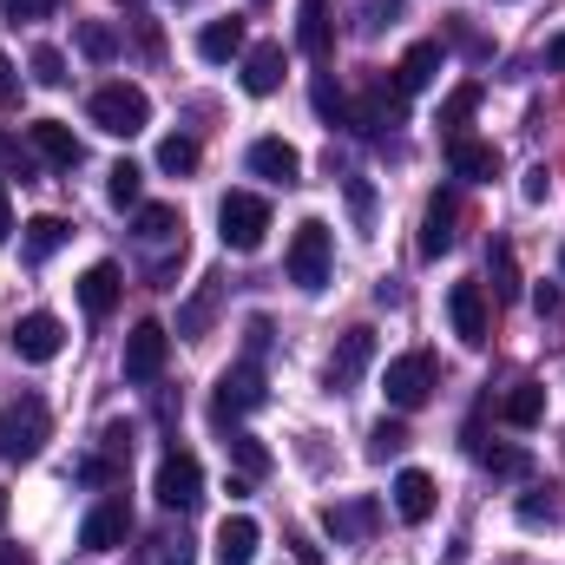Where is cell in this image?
<instances>
[{
	"mask_svg": "<svg viewBox=\"0 0 565 565\" xmlns=\"http://www.w3.org/2000/svg\"><path fill=\"white\" fill-rule=\"evenodd\" d=\"M53 440V415H46V402L40 395H20V402H7L0 408V460L7 467H26V460H40V447Z\"/></svg>",
	"mask_w": 565,
	"mask_h": 565,
	"instance_id": "1",
	"label": "cell"
},
{
	"mask_svg": "<svg viewBox=\"0 0 565 565\" xmlns=\"http://www.w3.org/2000/svg\"><path fill=\"white\" fill-rule=\"evenodd\" d=\"M86 113H93V126L113 132V139H139L145 126H151V99H145V86H132V79L99 86V93L86 99Z\"/></svg>",
	"mask_w": 565,
	"mask_h": 565,
	"instance_id": "2",
	"label": "cell"
},
{
	"mask_svg": "<svg viewBox=\"0 0 565 565\" xmlns=\"http://www.w3.org/2000/svg\"><path fill=\"white\" fill-rule=\"evenodd\" d=\"M217 237H224V250H237V257L264 250V237H270V204H264L257 191H224V204H217Z\"/></svg>",
	"mask_w": 565,
	"mask_h": 565,
	"instance_id": "3",
	"label": "cell"
},
{
	"mask_svg": "<svg viewBox=\"0 0 565 565\" xmlns=\"http://www.w3.org/2000/svg\"><path fill=\"white\" fill-rule=\"evenodd\" d=\"M329 264H335V237H329V224H322V217H302L296 237H289V282L316 296V289H329Z\"/></svg>",
	"mask_w": 565,
	"mask_h": 565,
	"instance_id": "4",
	"label": "cell"
},
{
	"mask_svg": "<svg viewBox=\"0 0 565 565\" xmlns=\"http://www.w3.org/2000/svg\"><path fill=\"white\" fill-rule=\"evenodd\" d=\"M434 382H440L434 355H427V349H408V355H395V362H388L382 395H388V408H395V415H415L427 395H434Z\"/></svg>",
	"mask_w": 565,
	"mask_h": 565,
	"instance_id": "5",
	"label": "cell"
},
{
	"mask_svg": "<svg viewBox=\"0 0 565 565\" xmlns=\"http://www.w3.org/2000/svg\"><path fill=\"white\" fill-rule=\"evenodd\" d=\"M151 493H158V507H164V513H191V507L204 500V467H198V454L171 447V454L158 460V480H151Z\"/></svg>",
	"mask_w": 565,
	"mask_h": 565,
	"instance_id": "6",
	"label": "cell"
},
{
	"mask_svg": "<svg viewBox=\"0 0 565 565\" xmlns=\"http://www.w3.org/2000/svg\"><path fill=\"white\" fill-rule=\"evenodd\" d=\"M264 395H270V388H264V369L244 355L237 369H224V375H217V408H211V415H217V427L231 434L250 408H264Z\"/></svg>",
	"mask_w": 565,
	"mask_h": 565,
	"instance_id": "7",
	"label": "cell"
},
{
	"mask_svg": "<svg viewBox=\"0 0 565 565\" xmlns=\"http://www.w3.org/2000/svg\"><path fill=\"white\" fill-rule=\"evenodd\" d=\"M7 349L40 369V362H53V355L66 349V322L46 316V309H26V316H13V329H7Z\"/></svg>",
	"mask_w": 565,
	"mask_h": 565,
	"instance_id": "8",
	"label": "cell"
},
{
	"mask_svg": "<svg viewBox=\"0 0 565 565\" xmlns=\"http://www.w3.org/2000/svg\"><path fill=\"white\" fill-rule=\"evenodd\" d=\"M447 322H454V335H460L467 349H487V335H493L487 282H454V289H447Z\"/></svg>",
	"mask_w": 565,
	"mask_h": 565,
	"instance_id": "9",
	"label": "cell"
},
{
	"mask_svg": "<svg viewBox=\"0 0 565 565\" xmlns=\"http://www.w3.org/2000/svg\"><path fill=\"white\" fill-rule=\"evenodd\" d=\"M164 355H171V329L164 322H139L132 335H126V382H158L164 375Z\"/></svg>",
	"mask_w": 565,
	"mask_h": 565,
	"instance_id": "10",
	"label": "cell"
},
{
	"mask_svg": "<svg viewBox=\"0 0 565 565\" xmlns=\"http://www.w3.org/2000/svg\"><path fill=\"white\" fill-rule=\"evenodd\" d=\"M369 362H375V329L362 322V329H349V335L335 342V355H329V388H335V395L355 388V382L369 375Z\"/></svg>",
	"mask_w": 565,
	"mask_h": 565,
	"instance_id": "11",
	"label": "cell"
},
{
	"mask_svg": "<svg viewBox=\"0 0 565 565\" xmlns=\"http://www.w3.org/2000/svg\"><path fill=\"white\" fill-rule=\"evenodd\" d=\"M322 526H329L335 546H355V540H369V533L382 526V507H375V500H329V507H322Z\"/></svg>",
	"mask_w": 565,
	"mask_h": 565,
	"instance_id": "12",
	"label": "cell"
},
{
	"mask_svg": "<svg viewBox=\"0 0 565 565\" xmlns=\"http://www.w3.org/2000/svg\"><path fill=\"white\" fill-rule=\"evenodd\" d=\"M296 46H302L316 66L335 60V7H329V0H302V13H296Z\"/></svg>",
	"mask_w": 565,
	"mask_h": 565,
	"instance_id": "13",
	"label": "cell"
},
{
	"mask_svg": "<svg viewBox=\"0 0 565 565\" xmlns=\"http://www.w3.org/2000/svg\"><path fill=\"white\" fill-rule=\"evenodd\" d=\"M447 171L454 178H473V184H493L500 178V145L460 132V139H447Z\"/></svg>",
	"mask_w": 565,
	"mask_h": 565,
	"instance_id": "14",
	"label": "cell"
},
{
	"mask_svg": "<svg viewBox=\"0 0 565 565\" xmlns=\"http://www.w3.org/2000/svg\"><path fill=\"white\" fill-rule=\"evenodd\" d=\"M126 533H132L126 500H99V507L86 513V526H79V546H93V553H119V546H126Z\"/></svg>",
	"mask_w": 565,
	"mask_h": 565,
	"instance_id": "15",
	"label": "cell"
},
{
	"mask_svg": "<svg viewBox=\"0 0 565 565\" xmlns=\"http://www.w3.org/2000/svg\"><path fill=\"white\" fill-rule=\"evenodd\" d=\"M434 507H440L434 473H422V467H402V473H395V513H402V526H427V520H434Z\"/></svg>",
	"mask_w": 565,
	"mask_h": 565,
	"instance_id": "16",
	"label": "cell"
},
{
	"mask_svg": "<svg viewBox=\"0 0 565 565\" xmlns=\"http://www.w3.org/2000/svg\"><path fill=\"white\" fill-rule=\"evenodd\" d=\"M119 296H126V270H119V264H93V270L79 277V309H86L93 322H106V316L119 309Z\"/></svg>",
	"mask_w": 565,
	"mask_h": 565,
	"instance_id": "17",
	"label": "cell"
},
{
	"mask_svg": "<svg viewBox=\"0 0 565 565\" xmlns=\"http://www.w3.org/2000/svg\"><path fill=\"white\" fill-rule=\"evenodd\" d=\"M26 145H33V158H46V164H60V171H73V164L86 158L66 119H33V126H26Z\"/></svg>",
	"mask_w": 565,
	"mask_h": 565,
	"instance_id": "18",
	"label": "cell"
},
{
	"mask_svg": "<svg viewBox=\"0 0 565 565\" xmlns=\"http://www.w3.org/2000/svg\"><path fill=\"white\" fill-rule=\"evenodd\" d=\"M282 73H289V60H282L277 40H264V46H244V93L250 99H270L282 86Z\"/></svg>",
	"mask_w": 565,
	"mask_h": 565,
	"instance_id": "19",
	"label": "cell"
},
{
	"mask_svg": "<svg viewBox=\"0 0 565 565\" xmlns=\"http://www.w3.org/2000/svg\"><path fill=\"white\" fill-rule=\"evenodd\" d=\"M257 546H264V526L250 520V513H231L224 526H217V565H257Z\"/></svg>",
	"mask_w": 565,
	"mask_h": 565,
	"instance_id": "20",
	"label": "cell"
},
{
	"mask_svg": "<svg viewBox=\"0 0 565 565\" xmlns=\"http://www.w3.org/2000/svg\"><path fill=\"white\" fill-rule=\"evenodd\" d=\"M454 224H460V204L447 191H434L427 198V217H422V257H447L454 250V237H460Z\"/></svg>",
	"mask_w": 565,
	"mask_h": 565,
	"instance_id": "21",
	"label": "cell"
},
{
	"mask_svg": "<svg viewBox=\"0 0 565 565\" xmlns=\"http://www.w3.org/2000/svg\"><path fill=\"white\" fill-rule=\"evenodd\" d=\"M244 164H250L257 178H270V184H296V178H302V151H296V145H282V139H257Z\"/></svg>",
	"mask_w": 565,
	"mask_h": 565,
	"instance_id": "22",
	"label": "cell"
},
{
	"mask_svg": "<svg viewBox=\"0 0 565 565\" xmlns=\"http://www.w3.org/2000/svg\"><path fill=\"white\" fill-rule=\"evenodd\" d=\"M440 60H447V46H440V40H415V46L402 53V66H395V79H402V93H422V86H434V73H440Z\"/></svg>",
	"mask_w": 565,
	"mask_h": 565,
	"instance_id": "23",
	"label": "cell"
},
{
	"mask_svg": "<svg viewBox=\"0 0 565 565\" xmlns=\"http://www.w3.org/2000/svg\"><path fill=\"white\" fill-rule=\"evenodd\" d=\"M198 53H204L211 66L237 60V53H244V20H204V33H198Z\"/></svg>",
	"mask_w": 565,
	"mask_h": 565,
	"instance_id": "24",
	"label": "cell"
},
{
	"mask_svg": "<svg viewBox=\"0 0 565 565\" xmlns=\"http://www.w3.org/2000/svg\"><path fill=\"white\" fill-rule=\"evenodd\" d=\"M66 237H73V231H66V217H33V224L20 231V257H26V264H46Z\"/></svg>",
	"mask_w": 565,
	"mask_h": 565,
	"instance_id": "25",
	"label": "cell"
},
{
	"mask_svg": "<svg viewBox=\"0 0 565 565\" xmlns=\"http://www.w3.org/2000/svg\"><path fill=\"white\" fill-rule=\"evenodd\" d=\"M132 231H139V244H171V237H184V211L178 204H139Z\"/></svg>",
	"mask_w": 565,
	"mask_h": 565,
	"instance_id": "26",
	"label": "cell"
},
{
	"mask_svg": "<svg viewBox=\"0 0 565 565\" xmlns=\"http://www.w3.org/2000/svg\"><path fill=\"white\" fill-rule=\"evenodd\" d=\"M500 422L507 427H540L546 422V388H540V382H520V388L500 402Z\"/></svg>",
	"mask_w": 565,
	"mask_h": 565,
	"instance_id": "27",
	"label": "cell"
},
{
	"mask_svg": "<svg viewBox=\"0 0 565 565\" xmlns=\"http://www.w3.org/2000/svg\"><path fill=\"white\" fill-rule=\"evenodd\" d=\"M473 113H480V79H460V86L440 99V132H447V139H460Z\"/></svg>",
	"mask_w": 565,
	"mask_h": 565,
	"instance_id": "28",
	"label": "cell"
},
{
	"mask_svg": "<svg viewBox=\"0 0 565 565\" xmlns=\"http://www.w3.org/2000/svg\"><path fill=\"white\" fill-rule=\"evenodd\" d=\"M73 40H79V53H86L93 66H113V60H119V26H106V20H79Z\"/></svg>",
	"mask_w": 565,
	"mask_h": 565,
	"instance_id": "29",
	"label": "cell"
},
{
	"mask_svg": "<svg viewBox=\"0 0 565 565\" xmlns=\"http://www.w3.org/2000/svg\"><path fill=\"white\" fill-rule=\"evenodd\" d=\"M106 198H113L119 211H139V198H145V171L132 164V158H119V164L106 171Z\"/></svg>",
	"mask_w": 565,
	"mask_h": 565,
	"instance_id": "30",
	"label": "cell"
},
{
	"mask_svg": "<svg viewBox=\"0 0 565 565\" xmlns=\"http://www.w3.org/2000/svg\"><path fill=\"white\" fill-rule=\"evenodd\" d=\"M480 467L493 480H533V454L526 447H480Z\"/></svg>",
	"mask_w": 565,
	"mask_h": 565,
	"instance_id": "31",
	"label": "cell"
},
{
	"mask_svg": "<svg viewBox=\"0 0 565 565\" xmlns=\"http://www.w3.org/2000/svg\"><path fill=\"white\" fill-rule=\"evenodd\" d=\"M198 139L191 132H171V139H158V171H171V178H191L198 171Z\"/></svg>",
	"mask_w": 565,
	"mask_h": 565,
	"instance_id": "32",
	"label": "cell"
},
{
	"mask_svg": "<svg viewBox=\"0 0 565 565\" xmlns=\"http://www.w3.org/2000/svg\"><path fill=\"white\" fill-rule=\"evenodd\" d=\"M487 277H493V302H513V296H520V264H513V244H493V250H487Z\"/></svg>",
	"mask_w": 565,
	"mask_h": 565,
	"instance_id": "33",
	"label": "cell"
},
{
	"mask_svg": "<svg viewBox=\"0 0 565 565\" xmlns=\"http://www.w3.org/2000/svg\"><path fill=\"white\" fill-rule=\"evenodd\" d=\"M211 309H217V277H204V289L184 302V316H178V335H191V342H198V335H204V322H211Z\"/></svg>",
	"mask_w": 565,
	"mask_h": 565,
	"instance_id": "34",
	"label": "cell"
},
{
	"mask_svg": "<svg viewBox=\"0 0 565 565\" xmlns=\"http://www.w3.org/2000/svg\"><path fill=\"white\" fill-rule=\"evenodd\" d=\"M402 454H408V427L382 415V422L369 427V460H402Z\"/></svg>",
	"mask_w": 565,
	"mask_h": 565,
	"instance_id": "35",
	"label": "cell"
},
{
	"mask_svg": "<svg viewBox=\"0 0 565 565\" xmlns=\"http://www.w3.org/2000/svg\"><path fill=\"white\" fill-rule=\"evenodd\" d=\"M309 99H316V113L329 119V126H349V93L329 79V73H316V86H309Z\"/></svg>",
	"mask_w": 565,
	"mask_h": 565,
	"instance_id": "36",
	"label": "cell"
},
{
	"mask_svg": "<svg viewBox=\"0 0 565 565\" xmlns=\"http://www.w3.org/2000/svg\"><path fill=\"white\" fill-rule=\"evenodd\" d=\"M231 454H237V467H244V480H257V473H270V447L257 440V434H237L231 427V440H224Z\"/></svg>",
	"mask_w": 565,
	"mask_h": 565,
	"instance_id": "37",
	"label": "cell"
},
{
	"mask_svg": "<svg viewBox=\"0 0 565 565\" xmlns=\"http://www.w3.org/2000/svg\"><path fill=\"white\" fill-rule=\"evenodd\" d=\"M559 520V500H553V487H533L526 500H520V526H553Z\"/></svg>",
	"mask_w": 565,
	"mask_h": 565,
	"instance_id": "38",
	"label": "cell"
},
{
	"mask_svg": "<svg viewBox=\"0 0 565 565\" xmlns=\"http://www.w3.org/2000/svg\"><path fill=\"white\" fill-rule=\"evenodd\" d=\"M26 66H33V79H40V86H66V53H60V46H33V60H26Z\"/></svg>",
	"mask_w": 565,
	"mask_h": 565,
	"instance_id": "39",
	"label": "cell"
},
{
	"mask_svg": "<svg viewBox=\"0 0 565 565\" xmlns=\"http://www.w3.org/2000/svg\"><path fill=\"white\" fill-rule=\"evenodd\" d=\"M145 553V565H191V546H184V533L171 540V533H158L151 546H139Z\"/></svg>",
	"mask_w": 565,
	"mask_h": 565,
	"instance_id": "40",
	"label": "cell"
},
{
	"mask_svg": "<svg viewBox=\"0 0 565 565\" xmlns=\"http://www.w3.org/2000/svg\"><path fill=\"white\" fill-rule=\"evenodd\" d=\"M0 171H7V178H20V184L33 178V151L13 139V132H0Z\"/></svg>",
	"mask_w": 565,
	"mask_h": 565,
	"instance_id": "41",
	"label": "cell"
},
{
	"mask_svg": "<svg viewBox=\"0 0 565 565\" xmlns=\"http://www.w3.org/2000/svg\"><path fill=\"white\" fill-rule=\"evenodd\" d=\"M342 191H349V211H355V224H362V231H375V184H369V178H349Z\"/></svg>",
	"mask_w": 565,
	"mask_h": 565,
	"instance_id": "42",
	"label": "cell"
},
{
	"mask_svg": "<svg viewBox=\"0 0 565 565\" xmlns=\"http://www.w3.org/2000/svg\"><path fill=\"white\" fill-rule=\"evenodd\" d=\"M402 20V0H362V26L369 33H382V26H395Z\"/></svg>",
	"mask_w": 565,
	"mask_h": 565,
	"instance_id": "43",
	"label": "cell"
},
{
	"mask_svg": "<svg viewBox=\"0 0 565 565\" xmlns=\"http://www.w3.org/2000/svg\"><path fill=\"white\" fill-rule=\"evenodd\" d=\"M53 7H60V0H0V13H7L13 26H20V20H46Z\"/></svg>",
	"mask_w": 565,
	"mask_h": 565,
	"instance_id": "44",
	"label": "cell"
},
{
	"mask_svg": "<svg viewBox=\"0 0 565 565\" xmlns=\"http://www.w3.org/2000/svg\"><path fill=\"white\" fill-rule=\"evenodd\" d=\"M546 191H553V171H546V164H533V171L520 178V198H526V204H546Z\"/></svg>",
	"mask_w": 565,
	"mask_h": 565,
	"instance_id": "45",
	"label": "cell"
},
{
	"mask_svg": "<svg viewBox=\"0 0 565 565\" xmlns=\"http://www.w3.org/2000/svg\"><path fill=\"white\" fill-rule=\"evenodd\" d=\"M533 309H540V316H565V296L553 282H540V289H533Z\"/></svg>",
	"mask_w": 565,
	"mask_h": 565,
	"instance_id": "46",
	"label": "cell"
},
{
	"mask_svg": "<svg viewBox=\"0 0 565 565\" xmlns=\"http://www.w3.org/2000/svg\"><path fill=\"white\" fill-rule=\"evenodd\" d=\"M289 553H296V565H322V546L309 533H289Z\"/></svg>",
	"mask_w": 565,
	"mask_h": 565,
	"instance_id": "47",
	"label": "cell"
},
{
	"mask_svg": "<svg viewBox=\"0 0 565 565\" xmlns=\"http://www.w3.org/2000/svg\"><path fill=\"white\" fill-rule=\"evenodd\" d=\"M20 99V73H13V60L0 53V106H13Z\"/></svg>",
	"mask_w": 565,
	"mask_h": 565,
	"instance_id": "48",
	"label": "cell"
},
{
	"mask_svg": "<svg viewBox=\"0 0 565 565\" xmlns=\"http://www.w3.org/2000/svg\"><path fill=\"white\" fill-rule=\"evenodd\" d=\"M264 349H270V322H264V316H250V362H257Z\"/></svg>",
	"mask_w": 565,
	"mask_h": 565,
	"instance_id": "49",
	"label": "cell"
},
{
	"mask_svg": "<svg viewBox=\"0 0 565 565\" xmlns=\"http://www.w3.org/2000/svg\"><path fill=\"white\" fill-rule=\"evenodd\" d=\"M13 237V198H7V178H0V244Z\"/></svg>",
	"mask_w": 565,
	"mask_h": 565,
	"instance_id": "50",
	"label": "cell"
},
{
	"mask_svg": "<svg viewBox=\"0 0 565 565\" xmlns=\"http://www.w3.org/2000/svg\"><path fill=\"white\" fill-rule=\"evenodd\" d=\"M546 73H565V33H553V46H546Z\"/></svg>",
	"mask_w": 565,
	"mask_h": 565,
	"instance_id": "51",
	"label": "cell"
},
{
	"mask_svg": "<svg viewBox=\"0 0 565 565\" xmlns=\"http://www.w3.org/2000/svg\"><path fill=\"white\" fill-rule=\"evenodd\" d=\"M0 565H40L26 546H0Z\"/></svg>",
	"mask_w": 565,
	"mask_h": 565,
	"instance_id": "52",
	"label": "cell"
},
{
	"mask_svg": "<svg viewBox=\"0 0 565 565\" xmlns=\"http://www.w3.org/2000/svg\"><path fill=\"white\" fill-rule=\"evenodd\" d=\"M0 526H7V487H0Z\"/></svg>",
	"mask_w": 565,
	"mask_h": 565,
	"instance_id": "53",
	"label": "cell"
},
{
	"mask_svg": "<svg viewBox=\"0 0 565 565\" xmlns=\"http://www.w3.org/2000/svg\"><path fill=\"white\" fill-rule=\"evenodd\" d=\"M119 7H139V0H119Z\"/></svg>",
	"mask_w": 565,
	"mask_h": 565,
	"instance_id": "54",
	"label": "cell"
},
{
	"mask_svg": "<svg viewBox=\"0 0 565 565\" xmlns=\"http://www.w3.org/2000/svg\"><path fill=\"white\" fill-rule=\"evenodd\" d=\"M559 270H565V250H559Z\"/></svg>",
	"mask_w": 565,
	"mask_h": 565,
	"instance_id": "55",
	"label": "cell"
},
{
	"mask_svg": "<svg viewBox=\"0 0 565 565\" xmlns=\"http://www.w3.org/2000/svg\"><path fill=\"white\" fill-rule=\"evenodd\" d=\"M257 7H270V0H257Z\"/></svg>",
	"mask_w": 565,
	"mask_h": 565,
	"instance_id": "56",
	"label": "cell"
}]
</instances>
